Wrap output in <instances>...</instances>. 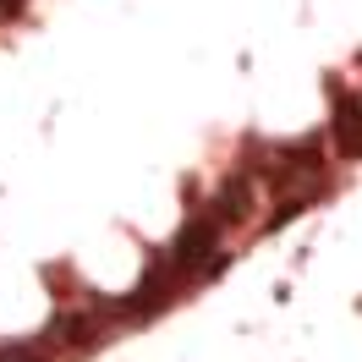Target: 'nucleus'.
I'll return each instance as SVG.
<instances>
[{
  "mask_svg": "<svg viewBox=\"0 0 362 362\" xmlns=\"http://www.w3.org/2000/svg\"><path fill=\"white\" fill-rule=\"evenodd\" d=\"M209 252H220V226H214V220H192V226L170 242V269H176V274L204 269Z\"/></svg>",
  "mask_w": 362,
  "mask_h": 362,
  "instance_id": "nucleus-1",
  "label": "nucleus"
},
{
  "mask_svg": "<svg viewBox=\"0 0 362 362\" xmlns=\"http://www.w3.org/2000/svg\"><path fill=\"white\" fill-rule=\"evenodd\" d=\"M335 148L346 159L362 154V99H340V110H335Z\"/></svg>",
  "mask_w": 362,
  "mask_h": 362,
  "instance_id": "nucleus-2",
  "label": "nucleus"
},
{
  "mask_svg": "<svg viewBox=\"0 0 362 362\" xmlns=\"http://www.w3.org/2000/svg\"><path fill=\"white\" fill-rule=\"evenodd\" d=\"M247 181H226V187H220V192H214V214H220V220H242V214H247Z\"/></svg>",
  "mask_w": 362,
  "mask_h": 362,
  "instance_id": "nucleus-3",
  "label": "nucleus"
},
{
  "mask_svg": "<svg viewBox=\"0 0 362 362\" xmlns=\"http://www.w3.org/2000/svg\"><path fill=\"white\" fill-rule=\"evenodd\" d=\"M302 209H308V204H280V214H274V220H269V230H280V226H286V220H296Z\"/></svg>",
  "mask_w": 362,
  "mask_h": 362,
  "instance_id": "nucleus-4",
  "label": "nucleus"
},
{
  "mask_svg": "<svg viewBox=\"0 0 362 362\" xmlns=\"http://www.w3.org/2000/svg\"><path fill=\"white\" fill-rule=\"evenodd\" d=\"M0 362H33V351H28V346H17V351H0Z\"/></svg>",
  "mask_w": 362,
  "mask_h": 362,
  "instance_id": "nucleus-5",
  "label": "nucleus"
}]
</instances>
